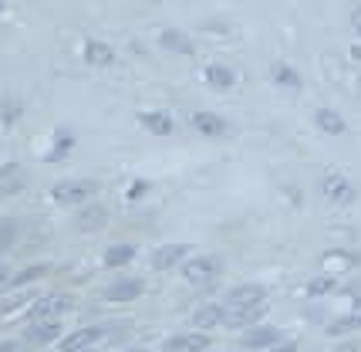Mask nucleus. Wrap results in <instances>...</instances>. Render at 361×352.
<instances>
[{
  "label": "nucleus",
  "instance_id": "c85d7f7f",
  "mask_svg": "<svg viewBox=\"0 0 361 352\" xmlns=\"http://www.w3.org/2000/svg\"><path fill=\"white\" fill-rule=\"evenodd\" d=\"M345 295H348V298H351L355 305H361V278H358V281H351V285H348Z\"/></svg>",
  "mask_w": 361,
  "mask_h": 352
},
{
  "label": "nucleus",
  "instance_id": "20e7f679",
  "mask_svg": "<svg viewBox=\"0 0 361 352\" xmlns=\"http://www.w3.org/2000/svg\"><path fill=\"white\" fill-rule=\"evenodd\" d=\"M68 308H71V298H68V295H44V298H37V302L31 305L27 319H31V325H37V322H61V315Z\"/></svg>",
  "mask_w": 361,
  "mask_h": 352
},
{
  "label": "nucleus",
  "instance_id": "72a5a7b5",
  "mask_svg": "<svg viewBox=\"0 0 361 352\" xmlns=\"http://www.w3.org/2000/svg\"><path fill=\"white\" fill-rule=\"evenodd\" d=\"M351 54H355V61H361V45L358 48H351Z\"/></svg>",
  "mask_w": 361,
  "mask_h": 352
},
{
  "label": "nucleus",
  "instance_id": "c756f323",
  "mask_svg": "<svg viewBox=\"0 0 361 352\" xmlns=\"http://www.w3.org/2000/svg\"><path fill=\"white\" fill-rule=\"evenodd\" d=\"M267 352H298V342H277V346H270Z\"/></svg>",
  "mask_w": 361,
  "mask_h": 352
},
{
  "label": "nucleus",
  "instance_id": "473e14b6",
  "mask_svg": "<svg viewBox=\"0 0 361 352\" xmlns=\"http://www.w3.org/2000/svg\"><path fill=\"white\" fill-rule=\"evenodd\" d=\"M7 281H11V268H7V264H0V288H4Z\"/></svg>",
  "mask_w": 361,
  "mask_h": 352
},
{
  "label": "nucleus",
  "instance_id": "dca6fc26",
  "mask_svg": "<svg viewBox=\"0 0 361 352\" xmlns=\"http://www.w3.org/2000/svg\"><path fill=\"white\" fill-rule=\"evenodd\" d=\"M314 126L321 132H328V136H345L348 132V122L341 112H334V109H317L314 112Z\"/></svg>",
  "mask_w": 361,
  "mask_h": 352
},
{
  "label": "nucleus",
  "instance_id": "b1692460",
  "mask_svg": "<svg viewBox=\"0 0 361 352\" xmlns=\"http://www.w3.org/2000/svg\"><path fill=\"white\" fill-rule=\"evenodd\" d=\"M355 329H361V312L334 319V322L328 325V336H348V332H355Z\"/></svg>",
  "mask_w": 361,
  "mask_h": 352
},
{
  "label": "nucleus",
  "instance_id": "ddd939ff",
  "mask_svg": "<svg viewBox=\"0 0 361 352\" xmlns=\"http://www.w3.org/2000/svg\"><path fill=\"white\" fill-rule=\"evenodd\" d=\"M192 129L200 132V136H206V139H220V136H226V119L216 112H192Z\"/></svg>",
  "mask_w": 361,
  "mask_h": 352
},
{
  "label": "nucleus",
  "instance_id": "9d476101",
  "mask_svg": "<svg viewBox=\"0 0 361 352\" xmlns=\"http://www.w3.org/2000/svg\"><path fill=\"white\" fill-rule=\"evenodd\" d=\"M277 342H281V329H277V325H257V329H250V332L240 336V346H243V349H264L267 352L270 346H277Z\"/></svg>",
  "mask_w": 361,
  "mask_h": 352
},
{
  "label": "nucleus",
  "instance_id": "c9c22d12",
  "mask_svg": "<svg viewBox=\"0 0 361 352\" xmlns=\"http://www.w3.org/2000/svg\"><path fill=\"white\" fill-rule=\"evenodd\" d=\"M0 17H4V4H0Z\"/></svg>",
  "mask_w": 361,
  "mask_h": 352
},
{
  "label": "nucleus",
  "instance_id": "f257e3e1",
  "mask_svg": "<svg viewBox=\"0 0 361 352\" xmlns=\"http://www.w3.org/2000/svg\"><path fill=\"white\" fill-rule=\"evenodd\" d=\"M94 193H98L94 180H61L51 187V200L61 207H85V204H92Z\"/></svg>",
  "mask_w": 361,
  "mask_h": 352
},
{
  "label": "nucleus",
  "instance_id": "6e6552de",
  "mask_svg": "<svg viewBox=\"0 0 361 352\" xmlns=\"http://www.w3.org/2000/svg\"><path fill=\"white\" fill-rule=\"evenodd\" d=\"M142 291H145V281H142V278L122 274V278H115L109 288H105V302H135Z\"/></svg>",
  "mask_w": 361,
  "mask_h": 352
},
{
  "label": "nucleus",
  "instance_id": "a878e982",
  "mask_svg": "<svg viewBox=\"0 0 361 352\" xmlns=\"http://www.w3.org/2000/svg\"><path fill=\"white\" fill-rule=\"evenodd\" d=\"M334 285H338V278H334V274H317V278H311V281H307V295H311V298H317V295H328V291H334Z\"/></svg>",
  "mask_w": 361,
  "mask_h": 352
},
{
  "label": "nucleus",
  "instance_id": "7c9ffc66",
  "mask_svg": "<svg viewBox=\"0 0 361 352\" xmlns=\"http://www.w3.org/2000/svg\"><path fill=\"white\" fill-rule=\"evenodd\" d=\"M334 352H361V346L355 342V339H348V342H341V346H334Z\"/></svg>",
  "mask_w": 361,
  "mask_h": 352
},
{
  "label": "nucleus",
  "instance_id": "bb28decb",
  "mask_svg": "<svg viewBox=\"0 0 361 352\" xmlns=\"http://www.w3.org/2000/svg\"><path fill=\"white\" fill-rule=\"evenodd\" d=\"M17 234H20V227H17V221H0V254L14 247Z\"/></svg>",
  "mask_w": 361,
  "mask_h": 352
},
{
  "label": "nucleus",
  "instance_id": "423d86ee",
  "mask_svg": "<svg viewBox=\"0 0 361 352\" xmlns=\"http://www.w3.org/2000/svg\"><path fill=\"white\" fill-rule=\"evenodd\" d=\"M321 193L328 196L331 204H338V207H348V204H355V183L341 173H328L321 180Z\"/></svg>",
  "mask_w": 361,
  "mask_h": 352
},
{
  "label": "nucleus",
  "instance_id": "5701e85b",
  "mask_svg": "<svg viewBox=\"0 0 361 352\" xmlns=\"http://www.w3.org/2000/svg\"><path fill=\"white\" fill-rule=\"evenodd\" d=\"M270 78H274V85H281V88H298V85H300V75L287 61H274V68H270Z\"/></svg>",
  "mask_w": 361,
  "mask_h": 352
},
{
  "label": "nucleus",
  "instance_id": "a211bd4d",
  "mask_svg": "<svg viewBox=\"0 0 361 352\" xmlns=\"http://www.w3.org/2000/svg\"><path fill=\"white\" fill-rule=\"evenodd\" d=\"M206 81L213 85V88H220V92H226V88H233L236 85V75L233 68H226V64H206Z\"/></svg>",
  "mask_w": 361,
  "mask_h": 352
},
{
  "label": "nucleus",
  "instance_id": "f03ea898",
  "mask_svg": "<svg viewBox=\"0 0 361 352\" xmlns=\"http://www.w3.org/2000/svg\"><path fill=\"white\" fill-rule=\"evenodd\" d=\"M118 325H126V322H98V325H85V329H75V332H68L61 339V349L64 352H85V349H94L102 339H109Z\"/></svg>",
  "mask_w": 361,
  "mask_h": 352
},
{
  "label": "nucleus",
  "instance_id": "f704fd0d",
  "mask_svg": "<svg viewBox=\"0 0 361 352\" xmlns=\"http://www.w3.org/2000/svg\"><path fill=\"white\" fill-rule=\"evenodd\" d=\"M118 352H149V349H139V346H135V349H118Z\"/></svg>",
  "mask_w": 361,
  "mask_h": 352
},
{
  "label": "nucleus",
  "instance_id": "aec40b11",
  "mask_svg": "<svg viewBox=\"0 0 361 352\" xmlns=\"http://www.w3.org/2000/svg\"><path fill=\"white\" fill-rule=\"evenodd\" d=\"M27 339L37 342V346H47V342L61 339V322H37V325L27 329Z\"/></svg>",
  "mask_w": 361,
  "mask_h": 352
},
{
  "label": "nucleus",
  "instance_id": "39448f33",
  "mask_svg": "<svg viewBox=\"0 0 361 352\" xmlns=\"http://www.w3.org/2000/svg\"><path fill=\"white\" fill-rule=\"evenodd\" d=\"M267 312V302L260 305H223V325L226 329H250L264 319Z\"/></svg>",
  "mask_w": 361,
  "mask_h": 352
},
{
  "label": "nucleus",
  "instance_id": "4468645a",
  "mask_svg": "<svg viewBox=\"0 0 361 352\" xmlns=\"http://www.w3.org/2000/svg\"><path fill=\"white\" fill-rule=\"evenodd\" d=\"M139 122H142V129L145 132H152V136H173V129H176V122H173V115L169 112H139Z\"/></svg>",
  "mask_w": 361,
  "mask_h": 352
},
{
  "label": "nucleus",
  "instance_id": "e433bc0d",
  "mask_svg": "<svg viewBox=\"0 0 361 352\" xmlns=\"http://www.w3.org/2000/svg\"><path fill=\"white\" fill-rule=\"evenodd\" d=\"M85 352H94V349H85Z\"/></svg>",
  "mask_w": 361,
  "mask_h": 352
},
{
  "label": "nucleus",
  "instance_id": "cd10ccee",
  "mask_svg": "<svg viewBox=\"0 0 361 352\" xmlns=\"http://www.w3.org/2000/svg\"><path fill=\"white\" fill-rule=\"evenodd\" d=\"M152 190V183H149V180H135V183H132V187H128V200H142V196H145V193Z\"/></svg>",
  "mask_w": 361,
  "mask_h": 352
},
{
  "label": "nucleus",
  "instance_id": "9b49d317",
  "mask_svg": "<svg viewBox=\"0 0 361 352\" xmlns=\"http://www.w3.org/2000/svg\"><path fill=\"white\" fill-rule=\"evenodd\" d=\"M267 302V288L257 285V281H247V285H236V288L226 291L223 305H260Z\"/></svg>",
  "mask_w": 361,
  "mask_h": 352
},
{
  "label": "nucleus",
  "instance_id": "f3484780",
  "mask_svg": "<svg viewBox=\"0 0 361 352\" xmlns=\"http://www.w3.org/2000/svg\"><path fill=\"white\" fill-rule=\"evenodd\" d=\"M216 325H223V305L206 302L192 312V329H216Z\"/></svg>",
  "mask_w": 361,
  "mask_h": 352
},
{
  "label": "nucleus",
  "instance_id": "393cba45",
  "mask_svg": "<svg viewBox=\"0 0 361 352\" xmlns=\"http://www.w3.org/2000/svg\"><path fill=\"white\" fill-rule=\"evenodd\" d=\"M44 274H47V264H31V268H24L20 274H14L7 285H11V288H24V285H31V281L44 278Z\"/></svg>",
  "mask_w": 361,
  "mask_h": 352
},
{
  "label": "nucleus",
  "instance_id": "0eeeda50",
  "mask_svg": "<svg viewBox=\"0 0 361 352\" xmlns=\"http://www.w3.org/2000/svg\"><path fill=\"white\" fill-rule=\"evenodd\" d=\"M105 224H109V207L105 204H85L75 213V230H81V234H94Z\"/></svg>",
  "mask_w": 361,
  "mask_h": 352
},
{
  "label": "nucleus",
  "instance_id": "f8f14e48",
  "mask_svg": "<svg viewBox=\"0 0 361 352\" xmlns=\"http://www.w3.org/2000/svg\"><path fill=\"white\" fill-rule=\"evenodd\" d=\"M209 349V336L206 332H183V336L166 339L162 352H206Z\"/></svg>",
  "mask_w": 361,
  "mask_h": 352
},
{
  "label": "nucleus",
  "instance_id": "2f4dec72",
  "mask_svg": "<svg viewBox=\"0 0 361 352\" xmlns=\"http://www.w3.org/2000/svg\"><path fill=\"white\" fill-rule=\"evenodd\" d=\"M351 28H355V34L361 37V7H355V14H351Z\"/></svg>",
  "mask_w": 361,
  "mask_h": 352
},
{
  "label": "nucleus",
  "instance_id": "2eb2a0df",
  "mask_svg": "<svg viewBox=\"0 0 361 352\" xmlns=\"http://www.w3.org/2000/svg\"><path fill=\"white\" fill-rule=\"evenodd\" d=\"M135 254H139L135 244H111V247H105V254H102V264L105 268H126V264L135 261Z\"/></svg>",
  "mask_w": 361,
  "mask_h": 352
},
{
  "label": "nucleus",
  "instance_id": "4be33fe9",
  "mask_svg": "<svg viewBox=\"0 0 361 352\" xmlns=\"http://www.w3.org/2000/svg\"><path fill=\"white\" fill-rule=\"evenodd\" d=\"M85 61L88 64H111L115 61V51H111V45H105V41H88V45H85Z\"/></svg>",
  "mask_w": 361,
  "mask_h": 352
},
{
  "label": "nucleus",
  "instance_id": "6ab92c4d",
  "mask_svg": "<svg viewBox=\"0 0 361 352\" xmlns=\"http://www.w3.org/2000/svg\"><path fill=\"white\" fill-rule=\"evenodd\" d=\"M159 45H162L166 51H176V54H192V51H196L186 34H183V31H173V28L159 34Z\"/></svg>",
  "mask_w": 361,
  "mask_h": 352
},
{
  "label": "nucleus",
  "instance_id": "412c9836",
  "mask_svg": "<svg viewBox=\"0 0 361 352\" xmlns=\"http://www.w3.org/2000/svg\"><path fill=\"white\" fill-rule=\"evenodd\" d=\"M71 146H75V132H71V129H58V132H54V149H51V153H47L44 160L47 163H58V160H64V156H68V153H71Z\"/></svg>",
  "mask_w": 361,
  "mask_h": 352
},
{
  "label": "nucleus",
  "instance_id": "4c0bfd02",
  "mask_svg": "<svg viewBox=\"0 0 361 352\" xmlns=\"http://www.w3.org/2000/svg\"><path fill=\"white\" fill-rule=\"evenodd\" d=\"M226 352H236V349H226Z\"/></svg>",
  "mask_w": 361,
  "mask_h": 352
},
{
  "label": "nucleus",
  "instance_id": "1a4fd4ad",
  "mask_svg": "<svg viewBox=\"0 0 361 352\" xmlns=\"http://www.w3.org/2000/svg\"><path fill=\"white\" fill-rule=\"evenodd\" d=\"M186 254H189V244H162V247H156L152 251V268L156 271H173L176 264H183L186 261Z\"/></svg>",
  "mask_w": 361,
  "mask_h": 352
},
{
  "label": "nucleus",
  "instance_id": "7ed1b4c3",
  "mask_svg": "<svg viewBox=\"0 0 361 352\" xmlns=\"http://www.w3.org/2000/svg\"><path fill=\"white\" fill-rule=\"evenodd\" d=\"M223 271V261L216 254H200V257H189L183 261V278L189 285H213Z\"/></svg>",
  "mask_w": 361,
  "mask_h": 352
}]
</instances>
